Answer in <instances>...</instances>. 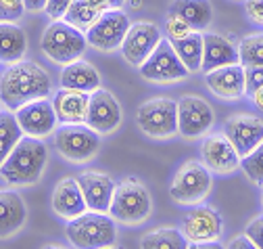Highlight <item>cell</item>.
I'll list each match as a JSON object with an SVG mask.
<instances>
[{
    "label": "cell",
    "instance_id": "28",
    "mask_svg": "<svg viewBox=\"0 0 263 249\" xmlns=\"http://www.w3.org/2000/svg\"><path fill=\"white\" fill-rule=\"evenodd\" d=\"M140 249H188V239L178 228H157L142 237Z\"/></svg>",
    "mask_w": 263,
    "mask_h": 249
},
{
    "label": "cell",
    "instance_id": "32",
    "mask_svg": "<svg viewBox=\"0 0 263 249\" xmlns=\"http://www.w3.org/2000/svg\"><path fill=\"white\" fill-rule=\"evenodd\" d=\"M165 34H167V40H170V42H172V40H182V38H186V36L192 34V27H190L186 21H182L178 15L167 13Z\"/></svg>",
    "mask_w": 263,
    "mask_h": 249
},
{
    "label": "cell",
    "instance_id": "22",
    "mask_svg": "<svg viewBox=\"0 0 263 249\" xmlns=\"http://www.w3.org/2000/svg\"><path fill=\"white\" fill-rule=\"evenodd\" d=\"M88 103H90V95H86V92L61 88L52 99L57 121H61L63 126L65 123H86Z\"/></svg>",
    "mask_w": 263,
    "mask_h": 249
},
{
    "label": "cell",
    "instance_id": "7",
    "mask_svg": "<svg viewBox=\"0 0 263 249\" xmlns=\"http://www.w3.org/2000/svg\"><path fill=\"white\" fill-rule=\"evenodd\" d=\"M140 130L153 138H172L178 132V101L157 97L142 103L136 111Z\"/></svg>",
    "mask_w": 263,
    "mask_h": 249
},
{
    "label": "cell",
    "instance_id": "12",
    "mask_svg": "<svg viewBox=\"0 0 263 249\" xmlns=\"http://www.w3.org/2000/svg\"><path fill=\"white\" fill-rule=\"evenodd\" d=\"M161 29L153 23V21H138L132 23L127 34L121 42V55L129 65L140 67L144 61L153 55V50L159 46L161 42Z\"/></svg>",
    "mask_w": 263,
    "mask_h": 249
},
{
    "label": "cell",
    "instance_id": "40",
    "mask_svg": "<svg viewBox=\"0 0 263 249\" xmlns=\"http://www.w3.org/2000/svg\"><path fill=\"white\" fill-rule=\"evenodd\" d=\"M188 249H226L217 241H207V243H188Z\"/></svg>",
    "mask_w": 263,
    "mask_h": 249
},
{
    "label": "cell",
    "instance_id": "42",
    "mask_svg": "<svg viewBox=\"0 0 263 249\" xmlns=\"http://www.w3.org/2000/svg\"><path fill=\"white\" fill-rule=\"evenodd\" d=\"M132 9H140L142 7V0H129V3H127Z\"/></svg>",
    "mask_w": 263,
    "mask_h": 249
},
{
    "label": "cell",
    "instance_id": "15",
    "mask_svg": "<svg viewBox=\"0 0 263 249\" xmlns=\"http://www.w3.org/2000/svg\"><path fill=\"white\" fill-rule=\"evenodd\" d=\"M15 117L19 121L21 132L34 138L48 136L57 128V115L52 109V101H48V97L25 103L15 111Z\"/></svg>",
    "mask_w": 263,
    "mask_h": 249
},
{
    "label": "cell",
    "instance_id": "13",
    "mask_svg": "<svg viewBox=\"0 0 263 249\" xmlns=\"http://www.w3.org/2000/svg\"><path fill=\"white\" fill-rule=\"evenodd\" d=\"M223 134L240 157H245L263 143V119L249 113L232 115L223 123Z\"/></svg>",
    "mask_w": 263,
    "mask_h": 249
},
{
    "label": "cell",
    "instance_id": "45",
    "mask_svg": "<svg viewBox=\"0 0 263 249\" xmlns=\"http://www.w3.org/2000/svg\"><path fill=\"white\" fill-rule=\"evenodd\" d=\"M109 249H113V247H109Z\"/></svg>",
    "mask_w": 263,
    "mask_h": 249
},
{
    "label": "cell",
    "instance_id": "20",
    "mask_svg": "<svg viewBox=\"0 0 263 249\" xmlns=\"http://www.w3.org/2000/svg\"><path fill=\"white\" fill-rule=\"evenodd\" d=\"M205 82L215 97L226 101H236L245 95V67L238 63L213 69L205 76Z\"/></svg>",
    "mask_w": 263,
    "mask_h": 249
},
{
    "label": "cell",
    "instance_id": "3",
    "mask_svg": "<svg viewBox=\"0 0 263 249\" xmlns=\"http://www.w3.org/2000/svg\"><path fill=\"white\" fill-rule=\"evenodd\" d=\"M65 235L76 249H109L115 245L117 228L111 216L86 211L67 222Z\"/></svg>",
    "mask_w": 263,
    "mask_h": 249
},
{
    "label": "cell",
    "instance_id": "4",
    "mask_svg": "<svg viewBox=\"0 0 263 249\" xmlns=\"http://www.w3.org/2000/svg\"><path fill=\"white\" fill-rule=\"evenodd\" d=\"M153 211L148 189L136 178H125L115 186L109 216L121 224H142Z\"/></svg>",
    "mask_w": 263,
    "mask_h": 249
},
{
    "label": "cell",
    "instance_id": "36",
    "mask_svg": "<svg viewBox=\"0 0 263 249\" xmlns=\"http://www.w3.org/2000/svg\"><path fill=\"white\" fill-rule=\"evenodd\" d=\"M245 235L253 241V245H255L257 249H263V216H257L255 220L249 222Z\"/></svg>",
    "mask_w": 263,
    "mask_h": 249
},
{
    "label": "cell",
    "instance_id": "25",
    "mask_svg": "<svg viewBox=\"0 0 263 249\" xmlns=\"http://www.w3.org/2000/svg\"><path fill=\"white\" fill-rule=\"evenodd\" d=\"M170 13L186 21L192 32H205L213 21V9L209 0H174Z\"/></svg>",
    "mask_w": 263,
    "mask_h": 249
},
{
    "label": "cell",
    "instance_id": "31",
    "mask_svg": "<svg viewBox=\"0 0 263 249\" xmlns=\"http://www.w3.org/2000/svg\"><path fill=\"white\" fill-rule=\"evenodd\" d=\"M240 168L245 170L249 180H253L257 186H263V143L249 155L240 157Z\"/></svg>",
    "mask_w": 263,
    "mask_h": 249
},
{
    "label": "cell",
    "instance_id": "30",
    "mask_svg": "<svg viewBox=\"0 0 263 249\" xmlns=\"http://www.w3.org/2000/svg\"><path fill=\"white\" fill-rule=\"evenodd\" d=\"M236 48L242 67H263V34L245 36Z\"/></svg>",
    "mask_w": 263,
    "mask_h": 249
},
{
    "label": "cell",
    "instance_id": "34",
    "mask_svg": "<svg viewBox=\"0 0 263 249\" xmlns=\"http://www.w3.org/2000/svg\"><path fill=\"white\" fill-rule=\"evenodd\" d=\"M263 88V67H245V95H253Z\"/></svg>",
    "mask_w": 263,
    "mask_h": 249
},
{
    "label": "cell",
    "instance_id": "41",
    "mask_svg": "<svg viewBox=\"0 0 263 249\" xmlns=\"http://www.w3.org/2000/svg\"><path fill=\"white\" fill-rule=\"evenodd\" d=\"M251 99H253V103H255V107L263 111V88H259L257 92H253V95H251Z\"/></svg>",
    "mask_w": 263,
    "mask_h": 249
},
{
    "label": "cell",
    "instance_id": "6",
    "mask_svg": "<svg viewBox=\"0 0 263 249\" xmlns=\"http://www.w3.org/2000/svg\"><path fill=\"white\" fill-rule=\"evenodd\" d=\"M54 147L67 162H90L101 149V136L88 123H65L54 130Z\"/></svg>",
    "mask_w": 263,
    "mask_h": 249
},
{
    "label": "cell",
    "instance_id": "29",
    "mask_svg": "<svg viewBox=\"0 0 263 249\" xmlns=\"http://www.w3.org/2000/svg\"><path fill=\"white\" fill-rule=\"evenodd\" d=\"M23 138V132L19 128V121L13 111H0V166L5 164L9 153L15 149V145Z\"/></svg>",
    "mask_w": 263,
    "mask_h": 249
},
{
    "label": "cell",
    "instance_id": "27",
    "mask_svg": "<svg viewBox=\"0 0 263 249\" xmlns=\"http://www.w3.org/2000/svg\"><path fill=\"white\" fill-rule=\"evenodd\" d=\"M172 46L190 74L201 72V65H203V34L201 32H192L190 36L182 40H172Z\"/></svg>",
    "mask_w": 263,
    "mask_h": 249
},
{
    "label": "cell",
    "instance_id": "5",
    "mask_svg": "<svg viewBox=\"0 0 263 249\" xmlns=\"http://www.w3.org/2000/svg\"><path fill=\"white\" fill-rule=\"evenodd\" d=\"M86 44H88L86 34L63 19L52 21L44 29L42 40H40L42 52L52 63H59V65H67V63H73V61L82 59Z\"/></svg>",
    "mask_w": 263,
    "mask_h": 249
},
{
    "label": "cell",
    "instance_id": "19",
    "mask_svg": "<svg viewBox=\"0 0 263 249\" xmlns=\"http://www.w3.org/2000/svg\"><path fill=\"white\" fill-rule=\"evenodd\" d=\"M240 57H238V48L230 42L228 38L219 36V34H203V65L201 72L209 74L213 69L219 67H228V65H238Z\"/></svg>",
    "mask_w": 263,
    "mask_h": 249
},
{
    "label": "cell",
    "instance_id": "37",
    "mask_svg": "<svg viewBox=\"0 0 263 249\" xmlns=\"http://www.w3.org/2000/svg\"><path fill=\"white\" fill-rule=\"evenodd\" d=\"M245 9L253 23L263 25V0H245Z\"/></svg>",
    "mask_w": 263,
    "mask_h": 249
},
{
    "label": "cell",
    "instance_id": "10",
    "mask_svg": "<svg viewBox=\"0 0 263 249\" xmlns=\"http://www.w3.org/2000/svg\"><path fill=\"white\" fill-rule=\"evenodd\" d=\"M129 19L121 9L107 11L98 17L88 29H86V40L90 46H94L101 52H111L121 46L127 29H129Z\"/></svg>",
    "mask_w": 263,
    "mask_h": 249
},
{
    "label": "cell",
    "instance_id": "38",
    "mask_svg": "<svg viewBox=\"0 0 263 249\" xmlns=\"http://www.w3.org/2000/svg\"><path fill=\"white\" fill-rule=\"evenodd\" d=\"M226 249H257V247L253 245V241L247 235H238V237H234L232 241H230V245Z\"/></svg>",
    "mask_w": 263,
    "mask_h": 249
},
{
    "label": "cell",
    "instance_id": "16",
    "mask_svg": "<svg viewBox=\"0 0 263 249\" xmlns=\"http://www.w3.org/2000/svg\"><path fill=\"white\" fill-rule=\"evenodd\" d=\"M223 230V220L217 209L209 205H199L186 214L182 235L188 239V243H207L217 241V237Z\"/></svg>",
    "mask_w": 263,
    "mask_h": 249
},
{
    "label": "cell",
    "instance_id": "39",
    "mask_svg": "<svg viewBox=\"0 0 263 249\" xmlns=\"http://www.w3.org/2000/svg\"><path fill=\"white\" fill-rule=\"evenodd\" d=\"M23 7L29 13H38V11H44L46 0H23Z\"/></svg>",
    "mask_w": 263,
    "mask_h": 249
},
{
    "label": "cell",
    "instance_id": "35",
    "mask_svg": "<svg viewBox=\"0 0 263 249\" xmlns=\"http://www.w3.org/2000/svg\"><path fill=\"white\" fill-rule=\"evenodd\" d=\"M73 0H46V7H44V13L52 19V21H59L65 17V13L69 11Z\"/></svg>",
    "mask_w": 263,
    "mask_h": 249
},
{
    "label": "cell",
    "instance_id": "21",
    "mask_svg": "<svg viewBox=\"0 0 263 249\" xmlns=\"http://www.w3.org/2000/svg\"><path fill=\"white\" fill-rule=\"evenodd\" d=\"M52 209L65 220H73V218L86 214L88 205L84 201L78 178H63L57 182L52 191Z\"/></svg>",
    "mask_w": 263,
    "mask_h": 249
},
{
    "label": "cell",
    "instance_id": "44",
    "mask_svg": "<svg viewBox=\"0 0 263 249\" xmlns=\"http://www.w3.org/2000/svg\"><path fill=\"white\" fill-rule=\"evenodd\" d=\"M261 205H263V195H261Z\"/></svg>",
    "mask_w": 263,
    "mask_h": 249
},
{
    "label": "cell",
    "instance_id": "43",
    "mask_svg": "<svg viewBox=\"0 0 263 249\" xmlns=\"http://www.w3.org/2000/svg\"><path fill=\"white\" fill-rule=\"evenodd\" d=\"M44 249H63V247H57V245H46Z\"/></svg>",
    "mask_w": 263,
    "mask_h": 249
},
{
    "label": "cell",
    "instance_id": "1",
    "mask_svg": "<svg viewBox=\"0 0 263 249\" xmlns=\"http://www.w3.org/2000/svg\"><path fill=\"white\" fill-rule=\"evenodd\" d=\"M52 90L48 72L36 61H19L9 65L0 78V103L9 111H17L25 103L46 99Z\"/></svg>",
    "mask_w": 263,
    "mask_h": 249
},
{
    "label": "cell",
    "instance_id": "8",
    "mask_svg": "<svg viewBox=\"0 0 263 249\" xmlns=\"http://www.w3.org/2000/svg\"><path fill=\"white\" fill-rule=\"evenodd\" d=\"M211 191V174L205 168L203 162H186L176 172L172 186H170V197L176 203L182 205H194L201 203Z\"/></svg>",
    "mask_w": 263,
    "mask_h": 249
},
{
    "label": "cell",
    "instance_id": "23",
    "mask_svg": "<svg viewBox=\"0 0 263 249\" xmlns=\"http://www.w3.org/2000/svg\"><path fill=\"white\" fill-rule=\"evenodd\" d=\"M61 86L67 90H78V92H90L101 88V74L94 69V65H90L88 61L78 59L73 63L63 65L61 72Z\"/></svg>",
    "mask_w": 263,
    "mask_h": 249
},
{
    "label": "cell",
    "instance_id": "9",
    "mask_svg": "<svg viewBox=\"0 0 263 249\" xmlns=\"http://www.w3.org/2000/svg\"><path fill=\"white\" fill-rule=\"evenodd\" d=\"M138 69H140V76L144 80L157 82V84L180 82V80L188 78V74H190L180 61V57L176 55V50H174L170 40H161L159 46L153 50V55L144 61Z\"/></svg>",
    "mask_w": 263,
    "mask_h": 249
},
{
    "label": "cell",
    "instance_id": "18",
    "mask_svg": "<svg viewBox=\"0 0 263 249\" xmlns=\"http://www.w3.org/2000/svg\"><path fill=\"white\" fill-rule=\"evenodd\" d=\"M78 184L82 189L84 201L88 205L90 211H98V214H109L111 207V199L115 193V182L101 172H84L78 178Z\"/></svg>",
    "mask_w": 263,
    "mask_h": 249
},
{
    "label": "cell",
    "instance_id": "11",
    "mask_svg": "<svg viewBox=\"0 0 263 249\" xmlns=\"http://www.w3.org/2000/svg\"><path fill=\"white\" fill-rule=\"evenodd\" d=\"M215 121V113L211 105L203 97H182L178 101V132L184 138L205 136Z\"/></svg>",
    "mask_w": 263,
    "mask_h": 249
},
{
    "label": "cell",
    "instance_id": "17",
    "mask_svg": "<svg viewBox=\"0 0 263 249\" xmlns=\"http://www.w3.org/2000/svg\"><path fill=\"white\" fill-rule=\"evenodd\" d=\"M201 159L205 168L215 174H230L240 166V155L226 134H211L201 143Z\"/></svg>",
    "mask_w": 263,
    "mask_h": 249
},
{
    "label": "cell",
    "instance_id": "14",
    "mask_svg": "<svg viewBox=\"0 0 263 249\" xmlns=\"http://www.w3.org/2000/svg\"><path fill=\"white\" fill-rule=\"evenodd\" d=\"M86 123L98 134H109L121 123V107L109 90L98 88L90 92Z\"/></svg>",
    "mask_w": 263,
    "mask_h": 249
},
{
    "label": "cell",
    "instance_id": "24",
    "mask_svg": "<svg viewBox=\"0 0 263 249\" xmlns=\"http://www.w3.org/2000/svg\"><path fill=\"white\" fill-rule=\"evenodd\" d=\"M27 218V207L19 193L0 191V239L13 237Z\"/></svg>",
    "mask_w": 263,
    "mask_h": 249
},
{
    "label": "cell",
    "instance_id": "33",
    "mask_svg": "<svg viewBox=\"0 0 263 249\" xmlns=\"http://www.w3.org/2000/svg\"><path fill=\"white\" fill-rule=\"evenodd\" d=\"M23 11H25L23 0H0V21L17 23V19H21Z\"/></svg>",
    "mask_w": 263,
    "mask_h": 249
},
{
    "label": "cell",
    "instance_id": "26",
    "mask_svg": "<svg viewBox=\"0 0 263 249\" xmlns=\"http://www.w3.org/2000/svg\"><path fill=\"white\" fill-rule=\"evenodd\" d=\"M27 50V36L17 23L0 21V63H19Z\"/></svg>",
    "mask_w": 263,
    "mask_h": 249
},
{
    "label": "cell",
    "instance_id": "2",
    "mask_svg": "<svg viewBox=\"0 0 263 249\" xmlns=\"http://www.w3.org/2000/svg\"><path fill=\"white\" fill-rule=\"evenodd\" d=\"M48 162V149L40 138L23 136L0 166V176L13 186H29L42 178Z\"/></svg>",
    "mask_w": 263,
    "mask_h": 249
}]
</instances>
